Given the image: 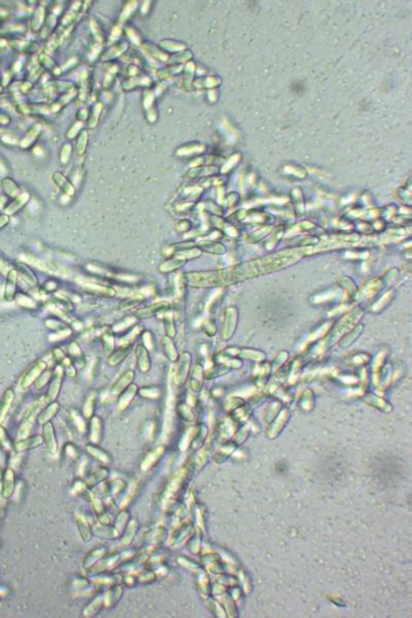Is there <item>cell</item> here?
I'll use <instances>...</instances> for the list:
<instances>
[{
	"mask_svg": "<svg viewBox=\"0 0 412 618\" xmlns=\"http://www.w3.org/2000/svg\"><path fill=\"white\" fill-rule=\"evenodd\" d=\"M104 281H110L105 278L97 276H88L78 280L79 289L85 294L91 295L94 297L100 298H115L117 296V290L111 286L104 285Z\"/></svg>",
	"mask_w": 412,
	"mask_h": 618,
	"instance_id": "1",
	"label": "cell"
},
{
	"mask_svg": "<svg viewBox=\"0 0 412 618\" xmlns=\"http://www.w3.org/2000/svg\"><path fill=\"white\" fill-rule=\"evenodd\" d=\"M47 369H48V363L46 361L42 359L35 361L22 377L21 387L24 389L29 388Z\"/></svg>",
	"mask_w": 412,
	"mask_h": 618,
	"instance_id": "2",
	"label": "cell"
},
{
	"mask_svg": "<svg viewBox=\"0 0 412 618\" xmlns=\"http://www.w3.org/2000/svg\"><path fill=\"white\" fill-rule=\"evenodd\" d=\"M64 375V368L61 365H56L55 369L53 370L52 378L49 383V389L47 394V400L49 402L56 401V399L58 398L62 387Z\"/></svg>",
	"mask_w": 412,
	"mask_h": 618,
	"instance_id": "3",
	"label": "cell"
},
{
	"mask_svg": "<svg viewBox=\"0 0 412 618\" xmlns=\"http://www.w3.org/2000/svg\"><path fill=\"white\" fill-rule=\"evenodd\" d=\"M169 306L170 304L166 301L155 302L145 307L136 309V310L133 312V315H134L137 319H148L159 314L162 311H166L169 308Z\"/></svg>",
	"mask_w": 412,
	"mask_h": 618,
	"instance_id": "4",
	"label": "cell"
},
{
	"mask_svg": "<svg viewBox=\"0 0 412 618\" xmlns=\"http://www.w3.org/2000/svg\"><path fill=\"white\" fill-rule=\"evenodd\" d=\"M5 277L6 278H5V285H4V291H3V299L6 302H12L15 300V297L18 293L17 289H18L19 274L15 268H11V269L7 272Z\"/></svg>",
	"mask_w": 412,
	"mask_h": 618,
	"instance_id": "5",
	"label": "cell"
},
{
	"mask_svg": "<svg viewBox=\"0 0 412 618\" xmlns=\"http://www.w3.org/2000/svg\"><path fill=\"white\" fill-rule=\"evenodd\" d=\"M136 366L141 373H148L152 367V360L150 357V352L145 348L141 343L137 344L134 349Z\"/></svg>",
	"mask_w": 412,
	"mask_h": 618,
	"instance_id": "6",
	"label": "cell"
},
{
	"mask_svg": "<svg viewBox=\"0 0 412 618\" xmlns=\"http://www.w3.org/2000/svg\"><path fill=\"white\" fill-rule=\"evenodd\" d=\"M19 277H21L26 284L30 287H36L38 284V277L36 273L31 269V267L25 262H17L15 265Z\"/></svg>",
	"mask_w": 412,
	"mask_h": 618,
	"instance_id": "7",
	"label": "cell"
},
{
	"mask_svg": "<svg viewBox=\"0 0 412 618\" xmlns=\"http://www.w3.org/2000/svg\"><path fill=\"white\" fill-rule=\"evenodd\" d=\"M135 378V372L133 371L132 369H129L127 371H125L113 383L111 392L114 395H119L123 391L133 382Z\"/></svg>",
	"mask_w": 412,
	"mask_h": 618,
	"instance_id": "8",
	"label": "cell"
},
{
	"mask_svg": "<svg viewBox=\"0 0 412 618\" xmlns=\"http://www.w3.org/2000/svg\"><path fill=\"white\" fill-rule=\"evenodd\" d=\"M66 354L67 356L72 360L74 366L78 367L79 369H83L86 365V359H85V355L82 351L81 346L76 342V341H71L70 343H68L67 348H66Z\"/></svg>",
	"mask_w": 412,
	"mask_h": 618,
	"instance_id": "9",
	"label": "cell"
},
{
	"mask_svg": "<svg viewBox=\"0 0 412 618\" xmlns=\"http://www.w3.org/2000/svg\"><path fill=\"white\" fill-rule=\"evenodd\" d=\"M132 345H119L116 348L111 356L108 357V365L110 367H117L126 360L130 355Z\"/></svg>",
	"mask_w": 412,
	"mask_h": 618,
	"instance_id": "10",
	"label": "cell"
},
{
	"mask_svg": "<svg viewBox=\"0 0 412 618\" xmlns=\"http://www.w3.org/2000/svg\"><path fill=\"white\" fill-rule=\"evenodd\" d=\"M137 393H138V386L134 383H131L125 389V391H123L121 394L118 395V410L124 411L129 406L131 401L136 396Z\"/></svg>",
	"mask_w": 412,
	"mask_h": 618,
	"instance_id": "11",
	"label": "cell"
},
{
	"mask_svg": "<svg viewBox=\"0 0 412 618\" xmlns=\"http://www.w3.org/2000/svg\"><path fill=\"white\" fill-rule=\"evenodd\" d=\"M100 342L102 345V349L103 353L106 357H109L113 354V352L116 349V335L115 333L112 331V329L106 328L105 331H103L100 335Z\"/></svg>",
	"mask_w": 412,
	"mask_h": 618,
	"instance_id": "12",
	"label": "cell"
},
{
	"mask_svg": "<svg viewBox=\"0 0 412 618\" xmlns=\"http://www.w3.org/2000/svg\"><path fill=\"white\" fill-rule=\"evenodd\" d=\"M14 301H16V303L20 307L27 309V310H32V311L37 310L38 306H39L37 300L32 296V295L27 294L25 292H18Z\"/></svg>",
	"mask_w": 412,
	"mask_h": 618,
	"instance_id": "13",
	"label": "cell"
},
{
	"mask_svg": "<svg viewBox=\"0 0 412 618\" xmlns=\"http://www.w3.org/2000/svg\"><path fill=\"white\" fill-rule=\"evenodd\" d=\"M143 331H144V328L141 325L136 324L135 326H133L130 330L122 334L121 337L118 338L119 345H132L136 341V339L140 338L141 333Z\"/></svg>",
	"mask_w": 412,
	"mask_h": 618,
	"instance_id": "14",
	"label": "cell"
},
{
	"mask_svg": "<svg viewBox=\"0 0 412 618\" xmlns=\"http://www.w3.org/2000/svg\"><path fill=\"white\" fill-rule=\"evenodd\" d=\"M184 259L176 257V258H169L166 261L162 262L160 265L158 266V271L162 273V274H169L177 271V269H179L180 267H182L185 264Z\"/></svg>",
	"mask_w": 412,
	"mask_h": 618,
	"instance_id": "15",
	"label": "cell"
},
{
	"mask_svg": "<svg viewBox=\"0 0 412 618\" xmlns=\"http://www.w3.org/2000/svg\"><path fill=\"white\" fill-rule=\"evenodd\" d=\"M160 344L166 358L171 362H177L178 359V352L176 347V344L172 341V338L165 335L161 338Z\"/></svg>",
	"mask_w": 412,
	"mask_h": 618,
	"instance_id": "16",
	"label": "cell"
},
{
	"mask_svg": "<svg viewBox=\"0 0 412 618\" xmlns=\"http://www.w3.org/2000/svg\"><path fill=\"white\" fill-rule=\"evenodd\" d=\"M145 297L142 293H136L135 295H131L130 297L124 299L123 301L119 302L118 304V309L122 311H128L131 310V309L137 308L143 301H144Z\"/></svg>",
	"mask_w": 412,
	"mask_h": 618,
	"instance_id": "17",
	"label": "cell"
},
{
	"mask_svg": "<svg viewBox=\"0 0 412 618\" xmlns=\"http://www.w3.org/2000/svg\"><path fill=\"white\" fill-rule=\"evenodd\" d=\"M177 360H178V364H177V380L182 381L185 378V376H187L190 365H191V356L189 353H182L179 359Z\"/></svg>",
	"mask_w": 412,
	"mask_h": 618,
	"instance_id": "18",
	"label": "cell"
},
{
	"mask_svg": "<svg viewBox=\"0 0 412 618\" xmlns=\"http://www.w3.org/2000/svg\"><path fill=\"white\" fill-rule=\"evenodd\" d=\"M138 322V319L134 316V315H128L125 318H123L121 321H118V324H116L115 326H113L111 329L112 331L117 334V333H121L124 334L125 332H127L128 330H130L133 326H135Z\"/></svg>",
	"mask_w": 412,
	"mask_h": 618,
	"instance_id": "19",
	"label": "cell"
},
{
	"mask_svg": "<svg viewBox=\"0 0 412 618\" xmlns=\"http://www.w3.org/2000/svg\"><path fill=\"white\" fill-rule=\"evenodd\" d=\"M60 409V405L57 401H53L50 403V405L48 407H46L41 414L38 415V423L39 424H46L48 423L52 418L58 413Z\"/></svg>",
	"mask_w": 412,
	"mask_h": 618,
	"instance_id": "20",
	"label": "cell"
},
{
	"mask_svg": "<svg viewBox=\"0 0 412 618\" xmlns=\"http://www.w3.org/2000/svg\"><path fill=\"white\" fill-rule=\"evenodd\" d=\"M14 399H15L14 391H12L11 388H7L1 398V402H0V421H1L8 412Z\"/></svg>",
	"mask_w": 412,
	"mask_h": 618,
	"instance_id": "21",
	"label": "cell"
},
{
	"mask_svg": "<svg viewBox=\"0 0 412 618\" xmlns=\"http://www.w3.org/2000/svg\"><path fill=\"white\" fill-rule=\"evenodd\" d=\"M163 327L166 336L170 338H174L177 335V328L175 324V318L171 313L167 312L163 315Z\"/></svg>",
	"mask_w": 412,
	"mask_h": 618,
	"instance_id": "22",
	"label": "cell"
},
{
	"mask_svg": "<svg viewBox=\"0 0 412 618\" xmlns=\"http://www.w3.org/2000/svg\"><path fill=\"white\" fill-rule=\"evenodd\" d=\"M96 397H97V395L94 392H92L88 396V398H87V400L85 402L84 415H85L86 419H91L92 416H93V414H94L95 404H96Z\"/></svg>",
	"mask_w": 412,
	"mask_h": 618,
	"instance_id": "23",
	"label": "cell"
},
{
	"mask_svg": "<svg viewBox=\"0 0 412 618\" xmlns=\"http://www.w3.org/2000/svg\"><path fill=\"white\" fill-rule=\"evenodd\" d=\"M72 333H73L72 329H71L69 326H67V327L64 328V329H62V330H59V331H56V332H53V334H51V335L49 336V340H50L51 342H59V341H63V340H65V339H67L68 337H70V336L72 335Z\"/></svg>",
	"mask_w": 412,
	"mask_h": 618,
	"instance_id": "24",
	"label": "cell"
},
{
	"mask_svg": "<svg viewBox=\"0 0 412 618\" xmlns=\"http://www.w3.org/2000/svg\"><path fill=\"white\" fill-rule=\"evenodd\" d=\"M59 288H60L59 280L55 277H51L47 279L39 289H41L46 295H50V294L57 293Z\"/></svg>",
	"mask_w": 412,
	"mask_h": 618,
	"instance_id": "25",
	"label": "cell"
},
{
	"mask_svg": "<svg viewBox=\"0 0 412 618\" xmlns=\"http://www.w3.org/2000/svg\"><path fill=\"white\" fill-rule=\"evenodd\" d=\"M44 322H45V326L48 329H50L51 331H53V332H56V331L62 330V329L67 327V322H65L64 320H62V319H60V318H58L56 316L49 317V318L45 319Z\"/></svg>",
	"mask_w": 412,
	"mask_h": 618,
	"instance_id": "26",
	"label": "cell"
},
{
	"mask_svg": "<svg viewBox=\"0 0 412 618\" xmlns=\"http://www.w3.org/2000/svg\"><path fill=\"white\" fill-rule=\"evenodd\" d=\"M140 338H141V341H142L141 344L145 348H147L149 352L154 351V349H155V337H154V334H153L152 331L144 330L141 333Z\"/></svg>",
	"mask_w": 412,
	"mask_h": 618,
	"instance_id": "27",
	"label": "cell"
},
{
	"mask_svg": "<svg viewBox=\"0 0 412 618\" xmlns=\"http://www.w3.org/2000/svg\"><path fill=\"white\" fill-rule=\"evenodd\" d=\"M52 375H53V371H52V370L47 369V370H46V371H45V372H44L41 376H39V377H38L37 379H36V381L34 382L35 388H36V389H38V391H42L43 388H45L47 385H49V383H50V381H51V378H52Z\"/></svg>",
	"mask_w": 412,
	"mask_h": 618,
	"instance_id": "28",
	"label": "cell"
},
{
	"mask_svg": "<svg viewBox=\"0 0 412 618\" xmlns=\"http://www.w3.org/2000/svg\"><path fill=\"white\" fill-rule=\"evenodd\" d=\"M52 357L56 362L57 365H62L63 362L67 359L68 356L67 354H66V352L63 351V348H61L60 346H55L52 349Z\"/></svg>",
	"mask_w": 412,
	"mask_h": 618,
	"instance_id": "29",
	"label": "cell"
},
{
	"mask_svg": "<svg viewBox=\"0 0 412 618\" xmlns=\"http://www.w3.org/2000/svg\"><path fill=\"white\" fill-rule=\"evenodd\" d=\"M138 392L140 394V396H142L143 398H150V399H157L159 396H160V391L157 388V386H147V387H142L140 389H138Z\"/></svg>",
	"mask_w": 412,
	"mask_h": 618,
	"instance_id": "30",
	"label": "cell"
},
{
	"mask_svg": "<svg viewBox=\"0 0 412 618\" xmlns=\"http://www.w3.org/2000/svg\"><path fill=\"white\" fill-rule=\"evenodd\" d=\"M25 202H26V198H24V197L19 198V199H17V200L15 201L14 203H12L11 205H9V206L7 207L6 211H7L8 213H14V212L18 211V210H19V209H20V208H21V207L25 204Z\"/></svg>",
	"mask_w": 412,
	"mask_h": 618,
	"instance_id": "31",
	"label": "cell"
},
{
	"mask_svg": "<svg viewBox=\"0 0 412 618\" xmlns=\"http://www.w3.org/2000/svg\"><path fill=\"white\" fill-rule=\"evenodd\" d=\"M10 269H11L10 265H9V264H8V263H7V262H6V261H5L2 257H1V256H0V273H1L2 275H5V276H6L7 272H8Z\"/></svg>",
	"mask_w": 412,
	"mask_h": 618,
	"instance_id": "32",
	"label": "cell"
},
{
	"mask_svg": "<svg viewBox=\"0 0 412 618\" xmlns=\"http://www.w3.org/2000/svg\"><path fill=\"white\" fill-rule=\"evenodd\" d=\"M64 373H65V375H67L68 377L74 378L75 376H76V374H77V368L74 365H70L68 367H65L64 368Z\"/></svg>",
	"mask_w": 412,
	"mask_h": 618,
	"instance_id": "33",
	"label": "cell"
},
{
	"mask_svg": "<svg viewBox=\"0 0 412 618\" xmlns=\"http://www.w3.org/2000/svg\"><path fill=\"white\" fill-rule=\"evenodd\" d=\"M70 328L72 329V331H83L84 330V324L83 321L78 320V319H72L70 321Z\"/></svg>",
	"mask_w": 412,
	"mask_h": 618,
	"instance_id": "34",
	"label": "cell"
},
{
	"mask_svg": "<svg viewBox=\"0 0 412 618\" xmlns=\"http://www.w3.org/2000/svg\"><path fill=\"white\" fill-rule=\"evenodd\" d=\"M7 223H8V218L7 217H5V216L0 217V228H2L5 225H7Z\"/></svg>",
	"mask_w": 412,
	"mask_h": 618,
	"instance_id": "35",
	"label": "cell"
}]
</instances>
